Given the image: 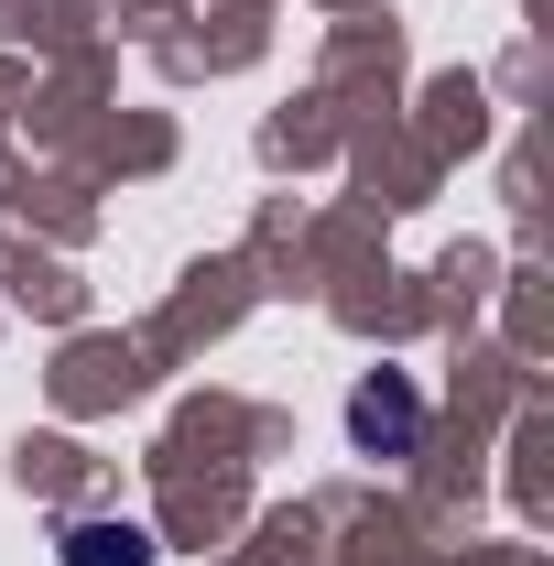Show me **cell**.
Returning <instances> with one entry per match:
<instances>
[{
    "instance_id": "cell-1",
    "label": "cell",
    "mask_w": 554,
    "mask_h": 566,
    "mask_svg": "<svg viewBox=\"0 0 554 566\" xmlns=\"http://www.w3.org/2000/svg\"><path fill=\"white\" fill-rule=\"evenodd\" d=\"M348 436H359V458H414L424 447V392L403 370H370V381L348 392Z\"/></svg>"
},
{
    "instance_id": "cell-2",
    "label": "cell",
    "mask_w": 554,
    "mask_h": 566,
    "mask_svg": "<svg viewBox=\"0 0 554 566\" xmlns=\"http://www.w3.org/2000/svg\"><path fill=\"white\" fill-rule=\"evenodd\" d=\"M55 556H66V566H152V534L98 512V523H66V545H55Z\"/></svg>"
}]
</instances>
